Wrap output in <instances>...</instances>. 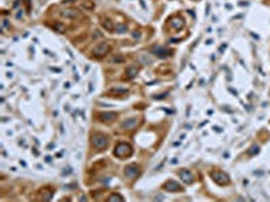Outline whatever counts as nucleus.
I'll return each instance as SVG.
<instances>
[{"mask_svg":"<svg viewBox=\"0 0 270 202\" xmlns=\"http://www.w3.org/2000/svg\"><path fill=\"white\" fill-rule=\"evenodd\" d=\"M115 156H118V158H127V156H130L131 154H132V147H131L130 144H127V143H119V144H116V147H115V151H114Z\"/></svg>","mask_w":270,"mask_h":202,"instance_id":"obj_1","label":"nucleus"},{"mask_svg":"<svg viewBox=\"0 0 270 202\" xmlns=\"http://www.w3.org/2000/svg\"><path fill=\"white\" fill-rule=\"evenodd\" d=\"M91 143L95 148L97 150H104L108 145V138L104 133H95V135L91 138Z\"/></svg>","mask_w":270,"mask_h":202,"instance_id":"obj_2","label":"nucleus"},{"mask_svg":"<svg viewBox=\"0 0 270 202\" xmlns=\"http://www.w3.org/2000/svg\"><path fill=\"white\" fill-rule=\"evenodd\" d=\"M212 179L215 181L217 185L220 186H224V185H228L230 183V177L227 175L226 173H223V171H216V173H212Z\"/></svg>","mask_w":270,"mask_h":202,"instance_id":"obj_3","label":"nucleus"},{"mask_svg":"<svg viewBox=\"0 0 270 202\" xmlns=\"http://www.w3.org/2000/svg\"><path fill=\"white\" fill-rule=\"evenodd\" d=\"M109 51V44L107 42H102V43H99L95 49H93V55L95 57H103L105 54Z\"/></svg>","mask_w":270,"mask_h":202,"instance_id":"obj_4","label":"nucleus"},{"mask_svg":"<svg viewBox=\"0 0 270 202\" xmlns=\"http://www.w3.org/2000/svg\"><path fill=\"white\" fill-rule=\"evenodd\" d=\"M139 174H140V170H139L138 166H135V164H130V166H127V167L124 168V175L127 178H130V179L137 178Z\"/></svg>","mask_w":270,"mask_h":202,"instance_id":"obj_5","label":"nucleus"},{"mask_svg":"<svg viewBox=\"0 0 270 202\" xmlns=\"http://www.w3.org/2000/svg\"><path fill=\"white\" fill-rule=\"evenodd\" d=\"M163 189L168 191H182V186L180 183H177L176 181H168L166 183H163Z\"/></svg>","mask_w":270,"mask_h":202,"instance_id":"obj_6","label":"nucleus"},{"mask_svg":"<svg viewBox=\"0 0 270 202\" xmlns=\"http://www.w3.org/2000/svg\"><path fill=\"white\" fill-rule=\"evenodd\" d=\"M139 120H138L137 117H131V119H126V120L122 123V130H134L135 127L138 125Z\"/></svg>","mask_w":270,"mask_h":202,"instance_id":"obj_7","label":"nucleus"},{"mask_svg":"<svg viewBox=\"0 0 270 202\" xmlns=\"http://www.w3.org/2000/svg\"><path fill=\"white\" fill-rule=\"evenodd\" d=\"M178 175H180V178H181V181L184 183H188V185H191L192 182H193V174L191 173L189 170H180L178 171Z\"/></svg>","mask_w":270,"mask_h":202,"instance_id":"obj_8","label":"nucleus"},{"mask_svg":"<svg viewBox=\"0 0 270 202\" xmlns=\"http://www.w3.org/2000/svg\"><path fill=\"white\" fill-rule=\"evenodd\" d=\"M99 119L104 123L108 121H114L118 119V113L116 112H103V113H99Z\"/></svg>","mask_w":270,"mask_h":202,"instance_id":"obj_9","label":"nucleus"},{"mask_svg":"<svg viewBox=\"0 0 270 202\" xmlns=\"http://www.w3.org/2000/svg\"><path fill=\"white\" fill-rule=\"evenodd\" d=\"M153 53L157 54V55L161 57V58H166V57H169V55H172V51L170 50H168V49H165V47H159V46H156V47L153 49Z\"/></svg>","mask_w":270,"mask_h":202,"instance_id":"obj_10","label":"nucleus"},{"mask_svg":"<svg viewBox=\"0 0 270 202\" xmlns=\"http://www.w3.org/2000/svg\"><path fill=\"white\" fill-rule=\"evenodd\" d=\"M172 26H173V29H176V30H181L184 27V19L180 18V16H176V18L172 19Z\"/></svg>","mask_w":270,"mask_h":202,"instance_id":"obj_11","label":"nucleus"},{"mask_svg":"<svg viewBox=\"0 0 270 202\" xmlns=\"http://www.w3.org/2000/svg\"><path fill=\"white\" fill-rule=\"evenodd\" d=\"M138 72H139V70H138L137 66H130L127 69V77L128 78H134L135 76H138Z\"/></svg>","mask_w":270,"mask_h":202,"instance_id":"obj_12","label":"nucleus"},{"mask_svg":"<svg viewBox=\"0 0 270 202\" xmlns=\"http://www.w3.org/2000/svg\"><path fill=\"white\" fill-rule=\"evenodd\" d=\"M127 92H128V89H126V88H112L108 93H109V95H114V93H116V95H123V93H127Z\"/></svg>","mask_w":270,"mask_h":202,"instance_id":"obj_13","label":"nucleus"},{"mask_svg":"<svg viewBox=\"0 0 270 202\" xmlns=\"http://www.w3.org/2000/svg\"><path fill=\"white\" fill-rule=\"evenodd\" d=\"M62 15L65 16V18H74V16L77 15V12L74 10H66L62 12Z\"/></svg>","mask_w":270,"mask_h":202,"instance_id":"obj_14","label":"nucleus"},{"mask_svg":"<svg viewBox=\"0 0 270 202\" xmlns=\"http://www.w3.org/2000/svg\"><path fill=\"white\" fill-rule=\"evenodd\" d=\"M108 201L109 202H114V201H124V198L119 194H112V196L108 197Z\"/></svg>","mask_w":270,"mask_h":202,"instance_id":"obj_15","label":"nucleus"},{"mask_svg":"<svg viewBox=\"0 0 270 202\" xmlns=\"http://www.w3.org/2000/svg\"><path fill=\"white\" fill-rule=\"evenodd\" d=\"M115 30H116V32H118V34H119V32H120V34H123V32L127 31V26L123 24V23H120V24L116 26V29H115Z\"/></svg>","mask_w":270,"mask_h":202,"instance_id":"obj_16","label":"nucleus"},{"mask_svg":"<svg viewBox=\"0 0 270 202\" xmlns=\"http://www.w3.org/2000/svg\"><path fill=\"white\" fill-rule=\"evenodd\" d=\"M54 30H57L58 32H64L65 31V26L62 24V23H55V24H54Z\"/></svg>","mask_w":270,"mask_h":202,"instance_id":"obj_17","label":"nucleus"},{"mask_svg":"<svg viewBox=\"0 0 270 202\" xmlns=\"http://www.w3.org/2000/svg\"><path fill=\"white\" fill-rule=\"evenodd\" d=\"M42 197H43V199H50L53 197V193L50 190H43L42 191Z\"/></svg>","mask_w":270,"mask_h":202,"instance_id":"obj_18","label":"nucleus"},{"mask_svg":"<svg viewBox=\"0 0 270 202\" xmlns=\"http://www.w3.org/2000/svg\"><path fill=\"white\" fill-rule=\"evenodd\" d=\"M123 61H124V58L122 57V55H116V57L111 58V59H109V62L114 63V62H123Z\"/></svg>","mask_w":270,"mask_h":202,"instance_id":"obj_19","label":"nucleus"},{"mask_svg":"<svg viewBox=\"0 0 270 202\" xmlns=\"http://www.w3.org/2000/svg\"><path fill=\"white\" fill-rule=\"evenodd\" d=\"M258 152H259V147L258 145H253L250 148V155H257Z\"/></svg>","mask_w":270,"mask_h":202,"instance_id":"obj_20","label":"nucleus"},{"mask_svg":"<svg viewBox=\"0 0 270 202\" xmlns=\"http://www.w3.org/2000/svg\"><path fill=\"white\" fill-rule=\"evenodd\" d=\"M103 24H104V27L107 30H109V31H112V30H114V26H112V23L109 22V20H107V22H104L103 23Z\"/></svg>","mask_w":270,"mask_h":202,"instance_id":"obj_21","label":"nucleus"},{"mask_svg":"<svg viewBox=\"0 0 270 202\" xmlns=\"http://www.w3.org/2000/svg\"><path fill=\"white\" fill-rule=\"evenodd\" d=\"M83 7H84V8H88V10H92V8H93V3H92V1H85V3H83Z\"/></svg>","mask_w":270,"mask_h":202,"instance_id":"obj_22","label":"nucleus"},{"mask_svg":"<svg viewBox=\"0 0 270 202\" xmlns=\"http://www.w3.org/2000/svg\"><path fill=\"white\" fill-rule=\"evenodd\" d=\"M93 38H102V34H100V31H95V34H93Z\"/></svg>","mask_w":270,"mask_h":202,"instance_id":"obj_23","label":"nucleus"},{"mask_svg":"<svg viewBox=\"0 0 270 202\" xmlns=\"http://www.w3.org/2000/svg\"><path fill=\"white\" fill-rule=\"evenodd\" d=\"M132 37H134V38H139V37H140V34H138V31H135V32L132 34Z\"/></svg>","mask_w":270,"mask_h":202,"instance_id":"obj_24","label":"nucleus"},{"mask_svg":"<svg viewBox=\"0 0 270 202\" xmlns=\"http://www.w3.org/2000/svg\"><path fill=\"white\" fill-rule=\"evenodd\" d=\"M70 1H74V0H65V3H70Z\"/></svg>","mask_w":270,"mask_h":202,"instance_id":"obj_25","label":"nucleus"}]
</instances>
